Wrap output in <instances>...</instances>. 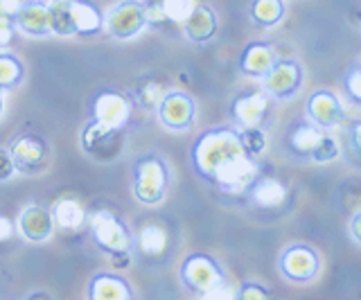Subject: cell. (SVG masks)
<instances>
[{
	"mask_svg": "<svg viewBox=\"0 0 361 300\" xmlns=\"http://www.w3.org/2000/svg\"><path fill=\"white\" fill-rule=\"evenodd\" d=\"M240 154H244V149L240 136H237V129L219 127L206 131L195 142V147H192V163H195L197 172L208 179L221 163L233 156H240Z\"/></svg>",
	"mask_w": 361,
	"mask_h": 300,
	"instance_id": "cell-1",
	"label": "cell"
},
{
	"mask_svg": "<svg viewBox=\"0 0 361 300\" xmlns=\"http://www.w3.org/2000/svg\"><path fill=\"white\" fill-rule=\"evenodd\" d=\"M167 165L156 154H147L135 161L133 168V194L145 206H156L167 192Z\"/></svg>",
	"mask_w": 361,
	"mask_h": 300,
	"instance_id": "cell-2",
	"label": "cell"
},
{
	"mask_svg": "<svg viewBox=\"0 0 361 300\" xmlns=\"http://www.w3.org/2000/svg\"><path fill=\"white\" fill-rule=\"evenodd\" d=\"M257 176H259L257 163L251 156H246V154H240V156H233L226 163H221L208 176V181L212 185H217V190L226 194H244L251 190Z\"/></svg>",
	"mask_w": 361,
	"mask_h": 300,
	"instance_id": "cell-3",
	"label": "cell"
},
{
	"mask_svg": "<svg viewBox=\"0 0 361 300\" xmlns=\"http://www.w3.org/2000/svg\"><path fill=\"white\" fill-rule=\"evenodd\" d=\"M124 129L120 127H109L104 122L93 120L84 127L82 133V144L84 151L90 158H95L99 163L116 161L120 156V151L124 147Z\"/></svg>",
	"mask_w": 361,
	"mask_h": 300,
	"instance_id": "cell-4",
	"label": "cell"
},
{
	"mask_svg": "<svg viewBox=\"0 0 361 300\" xmlns=\"http://www.w3.org/2000/svg\"><path fill=\"white\" fill-rule=\"evenodd\" d=\"M90 230H93L97 246L102 251H106L109 255L131 251L133 239H131L129 228L124 226L116 215L109 213V210H95V213L90 215Z\"/></svg>",
	"mask_w": 361,
	"mask_h": 300,
	"instance_id": "cell-5",
	"label": "cell"
},
{
	"mask_svg": "<svg viewBox=\"0 0 361 300\" xmlns=\"http://www.w3.org/2000/svg\"><path fill=\"white\" fill-rule=\"evenodd\" d=\"M145 5L138 0H122L104 16V27L116 39H133L145 30Z\"/></svg>",
	"mask_w": 361,
	"mask_h": 300,
	"instance_id": "cell-6",
	"label": "cell"
},
{
	"mask_svg": "<svg viewBox=\"0 0 361 300\" xmlns=\"http://www.w3.org/2000/svg\"><path fill=\"white\" fill-rule=\"evenodd\" d=\"M264 93L276 99L293 97L302 86V68L293 59H276L271 68L262 75Z\"/></svg>",
	"mask_w": 361,
	"mask_h": 300,
	"instance_id": "cell-7",
	"label": "cell"
},
{
	"mask_svg": "<svg viewBox=\"0 0 361 300\" xmlns=\"http://www.w3.org/2000/svg\"><path fill=\"white\" fill-rule=\"evenodd\" d=\"M221 277H224L221 266L214 262L210 255L195 253L180 264V280L185 282L190 292H195L199 296H203L208 289H212Z\"/></svg>",
	"mask_w": 361,
	"mask_h": 300,
	"instance_id": "cell-8",
	"label": "cell"
},
{
	"mask_svg": "<svg viewBox=\"0 0 361 300\" xmlns=\"http://www.w3.org/2000/svg\"><path fill=\"white\" fill-rule=\"evenodd\" d=\"M319 255L312 246L293 244L280 255V271L291 282H310L319 273Z\"/></svg>",
	"mask_w": 361,
	"mask_h": 300,
	"instance_id": "cell-9",
	"label": "cell"
},
{
	"mask_svg": "<svg viewBox=\"0 0 361 300\" xmlns=\"http://www.w3.org/2000/svg\"><path fill=\"white\" fill-rule=\"evenodd\" d=\"M158 108V118L172 131H185L195 122V102L185 93H165Z\"/></svg>",
	"mask_w": 361,
	"mask_h": 300,
	"instance_id": "cell-10",
	"label": "cell"
},
{
	"mask_svg": "<svg viewBox=\"0 0 361 300\" xmlns=\"http://www.w3.org/2000/svg\"><path fill=\"white\" fill-rule=\"evenodd\" d=\"M11 161L16 165V172H41V168L45 165V158H48V147L39 136H20L11 142Z\"/></svg>",
	"mask_w": 361,
	"mask_h": 300,
	"instance_id": "cell-11",
	"label": "cell"
},
{
	"mask_svg": "<svg viewBox=\"0 0 361 300\" xmlns=\"http://www.w3.org/2000/svg\"><path fill=\"white\" fill-rule=\"evenodd\" d=\"M129 118H131V104L122 93L102 91L93 99V120L104 122V125H109V127L124 129Z\"/></svg>",
	"mask_w": 361,
	"mask_h": 300,
	"instance_id": "cell-12",
	"label": "cell"
},
{
	"mask_svg": "<svg viewBox=\"0 0 361 300\" xmlns=\"http://www.w3.org/2000/svg\"><path fill=\"white\" fill-rule=\"evenodd\" d=\"M307 115L319 129H334L343 122V106L330 91H316L307 102Z\"/></svg>",
	"mask_w": 361,
	"mask_h": 300,
	"instance_id": "cell-13",
	"label": "cell"
},
{
	"mask_svg": "<svg viewBox=\"0 0 361 300\" xmlns=\"http://www.w3.org/2000/svg\"><path fill=\"white\" fill-rule=\"evenodd\" d=\"M231 111L240 127H259L269 113V95L262 91L240 95L233 102Z\"/></svg>",
	"mask_w": 361,
	"mask_h": 300,
	"instance_id": "cell-14",
	"label": "cell"
},
{
	"mask_svg": "<svg viewBox=\"0 0 361 300\" xmlns=\"http://www.w3.org/2000/svg\"><path fill=\"white\" fill-rule=\"evenodd\" d=\"M18 228H20V235L27 242H45L52 235V228H54L52 213L45 210L43 206H27L20 213Z\"/></svg>",
	"mask_w": 361,
	"mask_h": 300,
	"instance_id": "cell-15",
	"label": "cell"
},
{
	"mask_svg": "<svg viewBox=\"0 0 361 300\" xmlns=\"http://www.w3.org/2000/svg\"><path fill=\"white\" fill-rule=\"evenodd\" d=\"M14 25H16V30L25 32V35H30V37L50 35L48 9H45V5L39 3V0H27V3L20 5L18 14L14 16Z\"/></svg>",
	"mask_w": 361,
	"mask_h": 300,
	"instance_id": "cell-16",
	"label": "cell"
},
{
	"mask_svg": "<svg viewBox=\"0 0 361 300\" xmlns=\"http://www.w3.org/2000/svg\"><path fill=\"white\" fill-rule=\"evenodd\" d=\"M185 37L195 43H206L214 37L217 32V14L212 12L208 5H195L190 16L183 20Z\"/></svg>",
	"mask_w": 361,
	"mask_h": 300,
	"instance_id": "cell-17",
	"label": "cell"
},
{
	"mask_svg": "<svg viewBox=\"0 0 361 300\" xmlns=\"http://www.w3.org/2000/svg\"><path fill=\"white\" fill-rule=\"evenodd\" d=\"M276 61V52L274 48L269 46L264 41H253L248 43L244 48L242 57H240V70L244 75H251V77H262L269 68L271 63Z\"/></svg>",
	"mask_w": 361,
	"mask_h": 300,
	"instance_id": "cell-18",
	"label": "cell"
},
{
	"mask_svg": "<svg viewBox=\"0 0 361 300\" xmlns=\"http://www.w3.org/2000/svg\"><path fill=\"white\" fill-rule=\"evenodd\" d=\"M71 16L75 25V35L90 37L104 27V16L88 0H71Z\"/></svg>",
	"mask_w": 361,
	"mask_h": 300,
	"instance_id": "cell-19",
	"label": "cell"
},
{
	"mask_svg": "<svg viewBox=\"0 0 361 300\" xmlns=\"http://www.w3.org/2000/svg\"><path fill=\"white\" fill-rule=\"evenodd\" d=\"M321 133H323V129L316 127L312 120H302L289 131L287 147H289V151L293 154V156L310 158V154L316 147V142H319Z\"/></svg>",
	"mask_w": 361,
	"mask_h": 300,
	"instance_id": "cell-20",
	"label": "cell"
},
{
	"mask_svg": "<svg viewBox=\"0 0 361 300\" xmlns=\"http://www.w3.org/2000/svg\"><path fill=\"white\" fill-rule=\"evenodd\" d=\"M251 196L259 208H280L287 201V187L271 176H264V179L257 176L251 185Z\"/></svg>",
	"mask_w": 361,
	"mask_h": 300,
	"instance_id": "cell-21",
	"label": "cell"
},
{
	"mask_svg": "<svg viewBox=\"0 0 361 300\" xmlns=\"http://www.w3.org/2000/svg\"><path fill=\"white\" fill-rule=\"evenodd\" d=\"M88 292L93 300H129L131 298L129 285L116 275H109V273L95 275Z\"/></svg>",
	"mask_w": 361,
	"mask_h": 300,
	"instance_id": "cell-22",
	"label": "cell"
},
{
	"mask_svg": "<svg viewBox=\"0 0 361 300\" xmlns=\"http://www.w3.org/2000/svg\"><path fill=\"white\" fill-rule=\"evenodd\" d=\"M86 210L84 206L77 201L73 196H63L59 201L54 204V210H52V219L59 224L63 230H79L84 224H86Z\"/></svg>",
	"mask_w": 361,
	"mask_h": 300,
	"instance_id": "cell-23",
	"label": "cell"
},
{
	"mask_svg": "<svg viewBox=\"0 0 361 300\" xmlns=\"http://www.w3.org/2000/svg\"><path fill=\"white\" fill-rule=\"evenodd\" d=\"M48 27L50 35L56 37H75V25L71 16V0H50L48 5Z\"/></svg>",
	"mask_w": 361,
	"mask_h": 300,
	"instance_id": "cell-24",
	"label": "cell"
},
{
	"mask_svg": "<svg viewBox=\"0 0 361 300\" xmlns=\"http://www.w3.org/2000/svg\"><path fill=\"white\" fill-rule=\"evenodd\" d=\"M285 16V3L282 0H253L251 18L259 27H274Z\"/></svg>",
	"mask_w": 361,
	"mask_h": 300,
	"instance_id": "cell-25",
	"label": "cell"
},
{
	"mask_svg": "<svg viewBox=\"0 0 361 300\" xmlns=\"http://www.w3.org/2000/svg\"><path fill=\"white\" fill-rule=\"evenodd\" d=\"M138 246L145 255H149V258H156V255H161L165 249H167V230L158 224H149L140 230L138 235Z\"/></svg>",
	"mask_w": 361,
	"mask_h": 300,
	"instance_id": "cell-26",
	"label": "cell"
},
{
	"mask_svg": "<svg viewBox=\"0 0 361 300\" xmlns=\"http://www.w3.org/2000/svg\"><path fill=\"white\" fill-rule=\"evenodd\" d=\"M23 82V65L14 57L0 50V91H11Z\"/></svg>",
	"mask_w": 361,
	"mask_h": 300,
	"instance_id": "cell-27",
	"label": "cell"
},
{
	"mask_svg": "<svg viewBox=\"0 0 361 300\" xmlns=\"http://www.w3.org/2000/svg\"><path fill=\"white\" fill-rule=\"evenodd\" d=\"M237 136H240L244 154L251 158L259 156L267 147V138H264V133L259 127H242V129H237Z\"/></svg>",
	"mask_w": 361,
	"mask_h": 300,
	"instance_id": "cell-28",
	"label": "cell"
},
{
	"mask_svg": "<svg viewBox=\"0 0 361 300\" xmlns=\"http://www.w3.org/2000/svg\"><path fill=\"white\" fill-rule=\"evenodd\" d=\"M338 154H341V144L334 136L330 133H321L319 142H316V147L312 149L310 158L316 161V163H332L334 158H338Z\"/></svg>",
	"mask_w": 361,
	"mask_h": 300,
	"instance_id": "cell-29",
	"label": "cell"
},
{
	"mask_svg": "<svg viewBox=\"0 0 361 300\" xmlns=\"http://www.w3.org/2000/svg\"><path fill=\"white\" fill-rule=\"evenodd\" d=\"M163 95H165L163 86L154 80H145L142 84H138V88H135V99H138V104L147 111H152L161 104Z\"/></svg>",
	"mask_w": 361,
	"mask_h": 300,
	"instance_id": "cell-30",
	"label": "cell"
},
{
	"mask_svg": "<svg viewBox=\"0 0 361 300\" xmlns=\"http://www.w3.org/2000/svg\"><path fill=\"white\" fill-rule=\"evenodd\" d=\"M195 5L197 0H161V7L169 23H183L192 9H195Z\"/></svg>",
	"mask_w": 361,
	"mask_h": 300,
	"instance_id": "cell-31",
	"label": "cell"
},
{
	"mask_svg": "<svg viewBox=\"0 0 361 300\" xmlns=\"http://www.w3.org/2000/svg\"><path fill=\"white\" fill-rule=\"evenodd\" d=\"M201 298H206V300H233V298H237V289H235L233 282H228L226 277H221V280L212 289H208V292L203 294Z\"/></svg>",
	"mask_w": 361,
	"mask_h": 300,
	"instance_id": "cell-32",
	"label": "cell"
},
{
	"mask_svg": "<svg viewBox=\"0 0 361 300\" xmlns=\"http://www.w3.org/2000/svg\"><path fill=\"white\" fill-rule=\"evenodd\" d=\"M343 88H345V93L350 95L353 102H359L361 99V68L357 63L348 70L345 80H343Z\"/></svg>",
	"mask_w": 361,
	"mask_h": 300,
	"instance_id": "cell-33",
	"label": "cell"
},
{
	"mask_svg": "<svg viewBox=\"0 0 361 300\" xmlns=\"http://www.w3.org/2000/svg\"><path fill=\"white\" fill-rule=\"evenodd\" d=\"M237 298L240 300H264V298H269V289H264L257 282H244L240 289H237Z\"/></svg>",
	"mask_w": 361,
	"mask_h": 300,
	"instance_id": "cell-34",
	"label": "cell"
},
{
	"mask_svg": "<svg viewBox=\"0 0 361 300\" xmlns=\"http://www.w3.org/2000/svg\"><path fill=\"white\" fill-rule=\"evenodd\" d=\"M145 23L147 25H161V23H167V16L161 7V0H156V3H147L145 5Z\"/></svg>",
	"mask_w": 361,
	"mask_h": 300,
	"instance_id": "cell-35",
	"label": "cell"
},
{
	"mask_svg": "<svg viewBox=\"0 0 361 300\" xmlns=\"http://www.w3.org/2000/svg\"><path fill=\"white\" fill-rule=\"evenodd\" d=\"M16 174V165L11 161V154L0 147V181H9Z\"/></svg>",
	"mask_w": 361,
	"mask_h": 300,
	"instance_id": "cell-36",
	"label": "cell"
},
{
	"mask_svg": "<svg viewBox=\"0 0 361 300\" xmlns=\"http://www.w3.org/2000/svg\"><path fill=\"white\" fill-rule=\"evenodd\" d=\"M16 37V25L14 23H0V50L11 46V41Z\"/></svg>",
	"mask_w": 361,
	"mask_h": 300,
	"instance_id": "cell-37",
	"label": "cell"
},
{
	"mask_svg": "<svg viewBox=\"0 0 361 300\" xmlns=\"http://www.w3.org/2000/svg\"><path fill=\"white\" fill-rule=\"evenodd\" d=\"M14 237V224H11V219L0 215V242H7Z\"/></svg>",
	"mask_w": 361,
	"mask_h": 300,
	"instance_id": "cell-38",
	"label": "cell"
},
{
	"mask_svg": "<svg viewBox=\"0 0 361 300\" xmlns=\"http://www.w3.org/2000/svg\"><path fill=\"white\" fill-rule=\"evenodd\" d=\"M359 226H361V213H355L353 221H350V232H353V239L355 244L361 242V232H359Z\"/></svg>",
	"mask_w": 361,
	"mask_h": 300,
	"instance_id": "cell-39",
	"label": "cell"
},
{
	"mask_svg": "<svg viewBox=\"0 0 361 300\" xmlns=\"http://www.w3.org/2000/svg\"><path fill=\"white\" fill-rule=\"evenodd\" d=\"M5 113V91H0V118Z\"/></svg>",
	"mask_w": 361,
	"mask_h": 300,
	"instance_id": "cell-40",
	"label": "cell"
}]
</instances>
